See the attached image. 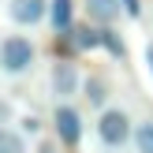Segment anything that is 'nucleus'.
<instances>
[{
    "label": "nucleus",
    "mask_w": 153,
    "mask_h": 153,
    "mask_svg": "<svg viewBox=\"0 0 153 153\" xmlns=\"http://www.w3.org/2000/svg\"><path fill=\"white\" fill-rule=\"evenodd\" d=\"M0 153H30V149H26V134L15 131L11 123L0 127Z\"/></svg>",
    "instance_id": "obj_11"
},
{
    "label": "nucleus",
    "mask_w": 153,
    "mask_h": 153,
    "mask_svg": "<svg viewBox=\"0 0 153 153\" xmlns=\"http://www.w3.org/2000/svg\"><path fill=\"white\" fill-rule=\"evenodd\" d=\"M49 22H52V30H67L75 22V0H49Z\"/></svg>",
    "instance_id": "obj_10"
},
{
    "label": "nucleus",
    "mask_w": 153,
    "mask_h": 153,
    "mask_svg": "<svg viewBox=\"0 0 153 153\" xmlns=\"http://www.w3.org/2000/svg\"><path fill=\"white\" fill-rule=\"evenodd\" d=\"M82 97H86L90 108L101 112L105 105H108V97H112V82L105 79V75H90V79H82Z\"/></svg>",
    "instance_id": "obj_8"
},
{
    "label": "nucleus",
    "mask_w": 153,
    "mask_h": 153,
    "mask_svg": "<svg viewBox=\"0 0 153 153\" xmlns=\"http://www.w3.org/2000/svg\"><path fill=\"white\" fill-rule=\"evenodd\" d=\"M134 153H153V120H142V123H134Z\"/></svg>",
    "instance_id": "obj_12"
},
{
    "label": "nucleus",
    "mask_w": 153,
    "mask_h": 153,
    "mask_svg": "<svg viewBox=\"0 0 153 153\" xmlns=\"http://www.w3.org/2000/svg\"><path fill=\"white\" fill-rule=\"evenodd\" d=\"M41 153H52V149H41Z\"/></svg>",
    "instance_id": "obj_17"
},
{
    "label": "nucleus",
    "mask_w": 153,
    "mask_h": 153,
    "mask_svg": "<svg viewBox=\"0 0 153 153\" xmlns=\"http://www.w3.org/2000/svg\"><path fill=\"white\" fill-rule=\"evenodd\" d=\"M19 131L22 134H37V131H41V120H37V116H22V127H19Z\"/></svg>",
    "instance_id": "obj_14"
},
{
    "label": "nucleus",
    "mask_w": 153,
    "mask_h": 153,
    "mask_svg": "<svg viewBox=\"0 0 153 153\" xmlns=\"http://www.w3.org/2000/svg\"><path fill=\"white\" fill-rule=\"evenodd\" d=\"M82 11H86L90 22L108 26V22H116L123 15V0H82Z\"/></svg>",
    "instance_id": "obj_7"
},
{
    "label": "nucleus",
    "mask_w": 153,
    "mask_h": 153,
    "mask_svg": "<svg viewBox=\"0 0 153 153\" xmlns=\"http://www.w3.org/2000/svg\"><path fill=\"white\" fill-rule=\"evenodd\" d=\"M146 67H149V75H153V41H149V49H146Z\"/></svg>",
    "instance_id": "obj_16"
},
{
    "label": "nucleus",
    "mask_w": 153,
    "mask_h": 153,
    "mask_svg": "<svg viewBox=\"0 0 153 153\" xmlns=\"http://www.w3.org/2000/svg\"><path fill=\"white\" fill-rule=\"evenodd\" d=\"M7 19L15 26H37L49 19V0H7Z\"/></svg>",
    "instance_id": "obj_6"
},
{
    "label": "nucleus",
    "mask_w": 153,
    "mask_h": 153,
    "mask_svg": "<svg viewBox=\"0 0 153 153\" xmlns=\"http://www.w3.org/2000/svg\"><path fill=\"white\" fill-rule=\"evenodd\" d=\"M60 49L67 52V56H75V52H94L97 49V22L90 26V22H71L67 30H60Z\"/></svg>",
    "instance_id": "obj_5"
},
{
    "label": "nucleus",
    "mask_w": 153,
    "mask_h": 153,
    "mask_svg": "<svg viewBox=\"0 0 153 153\" xmlns=\"http://www.w3.org/2000/svg\"><path fill=\"white\" fill-rule=\"evenodd\" d=\"M97 49H105L112 60H123V56H127V45H123V37H120L116 22H108V26H97Z\"/></svg>",
    "instance_id": "obj_9"
},
{
    "label": "nucleus",
    "mask_w": 153,
    "mask_h": 153,
    "mask_svg": "<svg viewBox=\"0 0 153 153\" xmlns=\"http://www.w3.org/2000/svg\"><path fill=\"white\" fill-rule=\"evenodd\" d=\"M123 15L127 19H142V0H123Z\"/></svg>",
    "instance_id": "obj_15"
},
{
    "label": "nucleus",
    "mask_w": 153,
    "mask_h": 153,
    "mask_svg": "<svg viewBox=\"0 0 153 153\" xmlns=\"http://www.w3.org/2000/svg\"><path fill=\"white\" fill-rule=\"evenodd\" d=\"M15 120V108H11V101H4V97H0V127H7Z\"/></svg>",
    "instance_id": "obj_13"
},
{
    "label": "nucleus",
    "mask_w": 153,
    "mask_h": 153,
    "mask_svg": "<svg viewBox=\"0 0 153 153\" xmlns=\"http://www.w3.org/2000/svg\"><path fill=\"white\" fill-rule=\"evenodd\" d=\"M94 131H97V142H101L105 149H123L127 142H131V134H134V120H131V112L120 108V105H105L101 116H97V123H94Z\"/></svg>",
    "instance_id": "obj_1"
},
{
    "label": "nucleus",
    "mask_w": 153,
    "mask_h": 153,
    "mask_svg": "<svg viewBox=\"0 0 153 153\" xmlns=\"http://www.w3.org/2000/svg\"><path fill=\"white\" fill-rule=\"evenodd\" d=\"M52 127H56V138L64 142V146H79L82 142V134H86V123H82V112L75 108V105H67V101H60L56 105V112H52Z\"/></svg>",
    "instance_id": "obj_3"
},
{
    "label": "nucleus",
    "mask_w": 153,
    "mask_h": 153,
    "mask_svg": "<svg viewBox=\"0 0 153 153\" xmlns=\"http://www.w3.org/2000/svg\"><path fill=\"white\" fill-rule=\"evenodd\" d=\"M37 60V45L26 34H7L0 41V71L4 75H26Z\"/></svg>",
    "instance_id": "obj_2"
},
{
    "label": "nucleus",
    "mask_w": 153,
    "mask_h": 153,
    "mask_svg": "<svg viewBox=\"0 0 153 153\" xmlns=\"http://www.w3.org/2000/svg\"><path fill=\"white\" fill-rule=\"evenodd\" d=\"M49 86H52V94H56L60 101L82 94V71H79V64H75L71 56L56 60V64H52V71H49Z\"/></svg>",
    "instance_id": "obj_4"
}]
</instances>
